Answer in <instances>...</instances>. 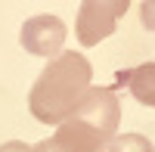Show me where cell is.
Segmentation results:
<instances>
[{
	"label": "cell",
	"instance_id": "obj_1",
	"mask_svg": "<svg viewBox=\"0 0 155 152\" xmlns=\"http://www.w3.org/2000/svg\"><path fill=\"white\" fill-rule=\"evenodd\" d=\"M121 103L109 87H90L74 112L56 124L50 140L31 146V152H106L112 137H118Z\"/></svg>",
	"mask_w": 155,
	"mask_h": 152
},
{
	"label": "cell",
	"instance_id": "obj_2",
	"mask_svg": "<svg viewBox=\"0 0 155 152\" xmlns=\"http://www.w3.org/2000/svg\"><path fill=\"white\" fill-rule=\"evenodd\" d=\"M93 68L84 53H59L47 62L28 93V109L41 124H62L90 90Z\"/></svg>",
	"mask_w": 155,
	"mask_h": 152
},
{
	"label": "cell",
	"instance_id": "obj_3",
	"mask_svg": "<svg viewBox=\"0 0 155 152\" xmlns=\"http://www.w3.org/2000/svg\"><path fill=\"white\" fill-rule=\"evenodd\" d=\"M130 9V0H81L74 34L81 47H96L99 41L115 34L118 19Z\"/></svg>",
	"mask_w": 155,
	"mask_h": 152
},
{
	"label": "cell",
	"instance_id": "obj_4",
	"mask_svg": "<svg viewBox=\"0 0 155 152\" xmlns=\"http://www.w3.org/2000/svg\"><path fill=\"white\" fill-rule=\"evenodd\" d=\"M65 22H62L59 16H50V12H44V16H31L25 19L22 31H19V41L25 47V53L31 56H44V59H53L62 53V44H65Z\"/></svg>",
	"mask_w": 155,
	"mask_h": 152
},
{
	"label": "cell",
	"instance_id": "obj_5",
	"mask_svg": "<svg viewBox=\"0 0 155 152\" xmlns=\"http://www.w3.org/2000/svg\"><path fill=\"white\" fill-rule=\"evenodd\" d=\"M118 81L127 84V90L134 93L137 103L155 109V62H143V65H137V68L121 71Z\"/></svg>",
	"mask_w": 155,
	"mask_h": 152
},
{
	"label": "cell",
	"instance_id": "obj_6",
	"mask_svg": "<svg viewBox=\"0 0 155 152\" xmlns=\"http://www.w3.org/2000/svg\"><path fill=\"white\" fill-rule=\"evenodd\" d=\"M106 152H155V146L143 134H121V137H112Z\"/></svg>",
	"mask_w": 155,
	"mask_h": 152
},
{
	"label": "cell",
	"instance_id": "obj_7",
	"mask_svg": "<svg viewBox=\"0 0 155 152\" xmlns=\"http://www.w3.org/2000/svg\"><path fill=\"white\" fill-rule=\"evenodd\" d=\"M140 22H143V28L155 31V0H143L140 3Z\"/></svg>",
	"mask_w": 155,
	"mask_h": 152
},
{
	"label": "cell",
	"instance_id": "obj_8",
	"mask_svg": "<svg viewBox=\"0 0 155 152\" xmlns=\"http://www.w3.org/2000/svg\"><path fill=\"white\" fill-rule=\"evenodd\" d=\"M0 152H31V146H25L22 140H9V143L0 146Z\"/></svg>",
	"mask_w": 155,
	"mask_h": 152
}]
</instances>
